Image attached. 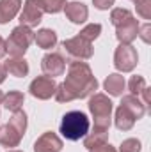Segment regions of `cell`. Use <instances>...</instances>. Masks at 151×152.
Segmentation results:
<instances>
[{"label": "cell", "instance_id": "17", "mask_svg": "<svg viewBox=\"0 0 151 152\" xmlns=\"http://www.w3.org/2000/svg\"><path fill=\"white\" fill-rule=\"evenodd\" d=\"M36 41H38V44L41 48H44V50H48V48H52L55 42H57V37H55V32H52V30H41L38 32V36H36Z\"/></svg>", "mask_w": 151, "mask_h": 152}, {"label": "cell", "instance_id": "21", "mask_svg": "<svg viewBox=\"0 0 151 152\" xmlns=\"http://www.w3.org/2000/svg\"><path fill=\"white\" fill-rule=\"evenodd\" d=\"M4 103H5V108L7 110L16 112L21 106V103H23V94H20V92H9V96L5 97Z\"/></svg>", "mask_w": 151, "mask_h": 152}, {"label": "cell", "instance_id": "3", "mask_svg": "<svg viewBox=\"0 0 151 152\" xmlns=\"http://www.w3.org/2000/svg\"><path fill=\"white\" fill-rule=\"evenodd\" d=\"M61 133L66 140H80L89 133V118L82 112H70L62 117Z\"/></svg>", "mask_w": 151, "mask_h": 152}, {"label": "cell", "instance_id": "14", "mask_svg": "<svg viewBox=\"0 0 151 152\" xmlns=\"http://www.w3.org/2000/svg\"><path fill=\"white\" fill-rule=\"evenodd\" d=\"M20 9V0H0V23L9 21Z\"/></svg>", "mask_w": 151, "mask_h": 152}, {"label": "cell", "instance_id": "23", "mask_svg": "<svg viewBox=\"0 0 151 152\" xmlns=\"http://www.w3.org/2000/svg\"><path fill=\"white\" fill-rule=\"evenodd\" d=\"M137 12L144 20H150L151 18V0H137Z\"/></svg>", "mask_w": 151, "mask_h": 152}, {"label": "cell", "instance_id": "11", "mask_svg": "<svg viewBox=\"0 0 151 152\" xmlns=\"http://www.w3.org/2000/svg\"><path fill=\"white\" fill-rule=\"evenodd\" d=\"M41 14H43V11L36 5V2L29 0L23 7V12H21V23L29 25V27H34L41 21Z\"/></svg>", "mask_w": 151, "mask_h": 152}, {"label": "cell", "instance_id": "18", "mask_svg": "<svg viewBox=\"0 0 151 152\" xmlns=\"http://www.w3.org/2000/svg\"><path fill=\"white\" fill-rule=\"evenodd\" d=\"M5 69H7L11 75H14V76H23V75H27L29 66H27V62H25V60L16 58V60L7 62V64H5Z\"/></svg>", "mask_w": 151, "mask_h": 152}, {"label": "cell", "instance_id": "6", "mask_svg": "<svg viewBox=\"0 0 151 152\" xmlns=\"http://www.w3.org/2000/svg\"><path fill=\"white\" fill-rule=\"evenodd\" d=\"M30 41H32V32H30L27 27H18V28L13 30L11 37L7 41V44H5V50H7L11 55L20 57V55L25 53V50L29 48Z\"/></svg>", "mask_w": 151, "mask_h": 152}, {"label": "cell", "instance_id": "13", "mask_svg": "<svg viewBox=\"0 0 151 152\" xmlns=\"http://www.w3.org/2000/svg\"><path fill=\"white\" fill-rule=\"evenodd\" d=\"M61 147H62L61 140L55 134H52V133L43 134L36 142V152H59Z\"/></svg>", "mask_w": 151, "mask_h": 152}, {"label": "cell", "instance_id": "1", "mask_svg": "<svg viewBox=\"0 0 151 152\" xmlns=\"http://www.w3.org/2000/svg\"><path fill=\"white\" fill-rule=\"evenodd\" d=\"M96 80L91 76V71L85 64L82 62H73L70 67V76L66 83L61 85L57 92L59 101H70L73 97H85L89 92L96 90Z\"/></svg>", "mask_w": 151, "mask_h": 152}, {"label": "cell", "instance_id": "30", "mask_svg": "<svg viewBox=\"0 0 151 152\" xmlns=\"http://www.w3.org/2000/svg\"><path fill=\"white\" fill-rule=\"evenodd\" d=\"M5 51H7V50H5V42L2 41V37H0V57H4Z\"/></svg>", "mask_w": 151, "mask_h": 152}, {"label": "cell", "instance_id": "2", "mask_svg": "<svg viewBox=\"0 0 151 152\" xmlns=\"http://www.w3.org/2000/svg\"><path fill=\"white\" fill-rule=\"evenodd\" d=\"M144 113H146L144 103H141L135 96H126L115 113V126L123 131H128L135 124V120H139Z\"/></svg>", "mask_w": 151, "mask_h": 152}, {"label": "cell", "instance_id": "7", "mask_svg": "<svg viewBox=\"0 0 151 152\" xmlns=\"http://www.w3.org/2000/svg\"><path fill=\"white\" fill-rule=\"evenodd\" d=\"M137 64V51L130 44H121L115 51V67L121 71H132Z\"/></svg>", "mask_w": 151, "mask_h": 152}, {"label": "cell", "instance_id": "12", "mask_svg": "<svg viewBox=\"0 0 151 152\" xmlns=\"http://www.w3.org/2000/svg\"><path fill=\"white\" fill-rule=\"evenodd\" d=\"M64 60L59 55H46L43 58V71L48 76H59L64 73Z\"/></svg>", "mask_w": 151, "mask_h": 152}, {"label": "cell", "instance_id": "16", "mask_svg": "<svg viewBox=\"0 0 151 152\" xmlns=\"http://www.w3.org/2000/svg\"><path fill=\"white\" fill-rule=\"evenodd\" d=\"M105 88L112 96H119L123 92V88H124V78L119 75H110L105 81Z\"/></svg>", "mask_w": 151, "mask_h": 152}, {"label": "cell", "instance_id": "10", "mask_svg": "<svg viewBox=\"0 0 151 152\" xmlns=\"http://www.w3.org/2000/svg\"><path fill=\"white\" fill-rule=\"evenodd\" d=\"M137 36H139V23H137V20H133V18L117 27V39H119L123 44L132 42Z\"/></svg>", "mask_w": 151, "mask_h": 152}, {"label": "cell", "instance_id": "4", "mask_svg": "<svg viewBox=\"0 0 151 152\" xmlns=\"http://www.w3.org/2000/svg\"><path fill=\"white\" fill-rule=\"evenodd\" d=\"M25 124H27L25 113H21V112L14 113V117L11 118V122L0 129V143H4L7 147L18 145V142L21 138V133L25 131Z\"/></svg>", "mask_w": 151, "mask_h": 152}, {"label": "cell", "instance_id": "9", "mask_svg": "<svg viewBox=\"0 0 151 152\" xmlns=\"http://www.w3.org/2000/svg\"><path fill=\"white\" fill-rule=\"evenodd\" d=\"M55 83H53V80L52 78H44V76H41L38 78L36 81H32V85H30V92L36 96V97H41V99H48L55 90Z\"/></svg>", "mask_w": 151, "mask_h": 152}, {"label": "cell", "instance_id": "25", "mask_svg": "<svg viewBox=\"0 0 151 152\" xmlns=\"http://www.w3.org/2000/svg\"><path fill=\"white\" fill-rule=\"evenodd\" d=\"M100 30H101V27L100 25H89L87 28H84L82 30V37H85L87 41H93L94 37H98V34H100Z\"/></svg>", "mask_w": 151, "mask_h": 152}, {"label": "cell", "instance_id": "19", "mask_svg": "<svg viewBox=\"0 0 151 152\" xmlns=\"http://www.w3.org/2000/svg\"><path fill=\"white\" fill-rule=\"evenodd\" d=\"M36 5H38L41 11H46V12H59L64 5L66 0H34Z\"/></svg>", "mask_w": 151, "mask_h": 152}, {"label": "cell", "instance_id": "28", "mask_svg": "<svg viewBox=\"0 0 151 152\" xmlns=\"http://www.w3.org/2000/svg\"><path fill=\"white\" fill-rule=\"evenodd\" d=\"M91 152H115V151H114L110 145H105V143H103V145H98V147L91 149Z\"/></svg>", "mask_w": 151, "mask_h": 152}, {"label": "cell", "instance_id": "29", "mask_svg": "<svg viewBox=\"0 0 151 152\" xmlns=\"http://www.w3.org/2000/svg\"><path fill=\"white\" fill-rule=\"evenodd\" d=\"M148 32H150V23H146V25L142 27V34H141V37L144 39L146 42H150V36H148Z\"/></svg>", "mask_w": 151, "mask_h": 152}, {"label": "cell", "instance_id": "27", "mask_svg": "<svg viewBox=\"0 0 151 152\" xmlns=\"http://www.w3.org/2000/svg\"><path fill=\"white\" fill-rule=\"evenodd\" d=\"M112 4H114V0H94V5L98 9H109Z\"/></svg>", "mask_w": 151, "mask_h": 152}, {"label": "cell", "instance_id": "26", "mask_svg": "<svg viewBox=\"0 0 151 152\" xmlns=\"http://www.w3.org/2000/svg\"><path fill=\"white\" fill-rule=\"evenodd\" d=\"M139 151H141V143H139V140H133V138L126 140L121 145V152H139Z\"/></svg>", "mask_w": 151, "mask_h": 152}, {"label": "cell", "instance_id": "5", "mask_svg": "<svg viewBox=\"0 0 151 152\" xmlns=\"http://www.w3.org/2000/svg\"><path fill=\"white\" fill-rule=\"evenodd\" d=\"M89 108H91V112H93V115H94V124H96V127L107 129L109 124H110L112 103H110L105 96L98 94V96H94V97L91 99Z\"/></svg>", "mask_w": 151, "mask_h": 152}, {"label": "cell", "instance_id": "20", "mask_svg": "<svg viewBox=\"0 0 151 152\" xmlns=\"http://www.w3.org/2000/svg\"><path fill=\"white\" fill-rule=\"evenodd\" d=\"M98 129H100L98 133L91 134V136L85 140V147H87V149H94V147L105 143V140H107V129H101V127H98Z\"/></svg>", "mask_w": 151, "mask_h": 152}, {"label": "cell", "instance_id": "22", "mask_svg": "<svg viewBox=\"0 0 151 152\" xmlns=\"http://www.w3.org/2000/svg\"><path fill=\"white\" fill-rule=\"evenodd\" d=\"M133 16L126 11V9H115L112 12V23L115 27H119V25H123V23H126L128 20H132Z\"/></svg>", "mask_w": 151, "mask_h": 152}, {"label": "cell", "instance_id": "24", "mask_svg": "<svg viewBox=\"0 0 151 152\" xmlns=\"http://www.w3.org/2000/svg\"><path fill=\"white\" fill-rule=\"evenodd\" d=\"M144 88H146V81H144V78H141V76H133V78L130 80V90H132L133 94H141Z\"/></svg>", "mask_w": 151, "mask_h": 152}, {"label": "cell", "instance_id": "15", "mask_svg": "<svg viewBox=\"0 0 151 152\" xmlns=\"http://www.w3.org/2000/svg\"><path fill=\"white\" fill-rule=\"evenodd\" d=\"M66 14H68V18H70L73 23H82V21H85V18H87V9H85L84 4L73 2V4L66 5Z\"/></svg>", "mask_w": 151, "mask_h": 152}, {"label": "cell", "instance_id": "8", "mask_svg": "<svg viewBox=\"0 0 151 152\" xmlns=\"http://www.w3.org/2000/svg\"><path fill=\"white\" fill-rule=\"evenodd\" d=\"M62 46H64V50H66L71 57H76V58H89V57L93 55L91 41H87V39L82 37V36L66 41Z\"/></svg>", "mask_w": 151, "mask_h": 152}, {"label": "cell", "instance_id": "31", "mask_svg": "<svg viewBox=\"0 0 151 152\" xmlns=\"http://www.w3.org/2000/svg\"><path fill=\"white\" fill-rule=\"evenodd\" d=\"M4 78H5V69H4V67L0 66V83L4 81Z\"/></svg>", "mask_w": 151, "mask_h": 152}]
</instances>
